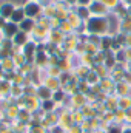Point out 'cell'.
Here are the masks:
<instances>
[{
    "mask_svg": "<svg viewBox=\"0 0 131 133\" xmlns=\"http://www.w3.org/2000/svg\"><path fill=\"white\" fill-rule=\"evenodd\" d=\"M8 12H11V6H8V5H6V6L2 9V14H3V16H6Z\"/></svg>",
    "mask_w": 131,
    "mask_h": 133,
    "instance_id": "7a4b0ae2",
    "label": "cell"
},
{
    "mask_svg": "<svg viewBox=\"0 0 131 133\" xmlns=\"http://www.w3.org/2000/svg\"><path fill=\"white\" fill-rule=\"evenodd\" d=\"M82 2H86V0H82Z\"/></svg>",
    "mask_w": 131,
    "mask_h": 133,
    "instance_id": "5b68a950",
    "label": "cell"
},
{
    "mask_svg": "<svg viewBox=\"0 0 131 133\" xmlns=\"http://www.w3.org/2000/svg\"><path fill=\"white\" fill-rule=\"evenodd\" d=\"M37 12V6H28V14H34Z\"/></svg>",
    "mask_w": 131,
    "mask_h": 133,
    "instance_id": "3957f363",
    "label": "cell"
},
{
    "mask_svg": "<svg viewBox=\"0 0 131 133\" xmlns=\"http://www.w3.org/2000/svg\"><path fill=\"white\" fill-rule=\"evenodd\" d=\"M22 19V12H16L14 14V20H20Z\"/></svg>",
    "mask_w": 131,
    "mask_h": 133,
    "instance_id": "277c9868",
    "label": "cell"
},
{
    "mask_svg": "<svg viewBox=\"0 0 131 133\" xmlns=\"http://www.w3.org/2000/svg\"><path fill=\"white\" fill-rule=\"evenodd\" d=\"M90 28H93V31H100L102 30V22L100 20H93L90 23Z\"/></svg>",
    "mask_w": 131,
    "mask_h": 133,
    "instance_id": "6da1fadb",
    "label": "cell"
}]
</instances>
